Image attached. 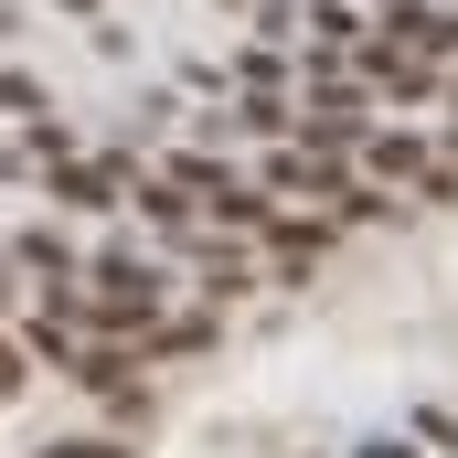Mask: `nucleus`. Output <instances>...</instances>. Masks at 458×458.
Returning a JSON list of instances; mask_svg holds the SVG:
<instances>
[{"instance_id": "obj_1", "label": "nucleus", "mask_w": 458, "mask_h": 458, "mask_svg": "<svg viewBox=\"0 0 458 458\" xmlns=\"http://www.w3.org/2000/svg\"><path fill=\"white\" fill-rule=\"evenodd\" d=\"M86 277H97V299H75V310H86V320H97L107 342H128V331H149V310H160V277H149V267H139L128 245H117V256H97Z\"/></svg>"}, {"instance_id": "obj_2", "label": "nucleus", "mask_w": 458, "mask_h": 458, "mask_svg": "<svg viewBox=\"0 0 458 458\" xmlns=\"http://www.w3.org/2000/svg\"><path fill=\"white\" fill-rule=\"evenodd\" d=\"M267 192H299V203L320 214V203H342V192H352V171L331 160V149H277V171H267Z\"/></svg>"}, {"instance_id": "obj_3", "label": "nucleus", "mask_w": 458, "mask_h": 458, "mask_svg": "<svg viewBox=\"0 0 458 458\" xmlns=\"http://www.w3.org/2000/svg\"><path fill=\"white\" fill-rule=\"evenodd\" d=\"M342 139H362V97H352V86H310L299 149H342Z\"/></svg>"}, {"instance_id": "obj_4", "label": "nucleus", "mask_w": 458, "mask_h": 458, "mask_svg": "<svg viewBox=\"0 0 458 458\" xmlns=\"http://www.w3.org/2000/svg\"><path fill=\"white\" fill-rule=\"evenodd\" d=\"M277 277H310V267H320V245H331V225H320V214H277Z\"/></svg>"}, {"instance_id": "obj_5", "label": "nucleus", "mask_w": 458, "mask_h": 458, "mask_svg": "<svg viewBox=\"0 0 458 458\" xmlns=\"http://www.w3.org/2000/svg\"><path fill=\"white\" fill-rule=\"evenodd\" d=\"M117 192H128V171H86V160H64V171H54V203H75V214H107Z\"/></svg>"}, {"instance_id": "obj_6", "label": "nucleus", "mask_w": 458, "mask_h": 458, "mask_svg": "<svg viewBox=\"0 0 458 458\" xmlns=\"http://www.w3.org/2000/svg\"><path fill=\"white\" fill-rule=\"evenodd\" d=\"M362 160H373V171H384V182H427V149H416V139H405V128H384V139H373V149H362Z\"/></svg>"}, {"instance_id": "obj_7", "label": "nucleus", "mask_w": 458, "mask_h": 458, "mask_svg": "<svg viewBox=\"0 0 458 458\" xmlns=\"http://www.w3.org/2000/svg\"><path fill=\"white\" fill-rule=\"evenodd\" d=\"M11 256H21V267H54V288H64V277H86V267L64 256V234H54V225H32L21 245H11Z\"/></svg>"}, {"instance_id": "obj_8", "label": "nucleus", "mask_w": 458, "mask_h": 458, "mask_svg": "<svg viewBox=\"0 0 458 458\" xmlns=\"http://www.w3.org/2000/svg\"><path fill=\"white\" fill-rule=\"evenodd\" d=\"M32 352H43V362H64V373H75V331H64V320H54V310H32Z\"/></svg>"}, {"instance_id": "obj_9", "label": "nucleus", "mask_w": 458, "mask_h": 458, "mask_svg": "<svg viewBox=\"0 0 458 458\" xmlns=\"http://www.w3.org/2000/svg\"><path fill=\"white\" fill-rule=\"evenodd\" d=\"M310 32H320V43H352V32H362V11H352V0H320V11H310Z\"/></svg>"}, {"instance_id": "obj_10", "label": "nucleus", "mask_w": 458, "mask_h": 458, "mask_svg": "<svg viewBox=\"0 0 458 458\" xmlns=\"http://www.w3.org/2000/svg\"><path fill=\"white\" fill-rule=\"evenodd\" d=\"M0 107H11V117H43V86H32V75H0Z\"/></svg>"}, {"instance_id": "obj_11", "label": "nucleus", "mask_w": 458, "mask_h": 458, "mask_svg": "<svg viewBox=\"0 0 458 458\" xmlns=\"http://www.w3.org/2000/svg\"><path fill=\"white\" fill-rule=\"evenodd\" d=\"M43 458H128V448H117V437H54Z\"/></svg>"}, {"instance_id": "obj_12", "label": "nucleus", "mask_w": 458, "mask_h": 458, "mask_svg": "<svg viewBox=\"0 0 458 458\" xmlns=\"http://www.w3.org/2000/svg\"><path fill=\"white\" fill-rule=\"evenodd\" d=\"M21 373H32V362H21V352L0 342V394H21Z\"/></svg>"}, {"instance_id": "obj_13", "label": "nucleus", "mask_w": 458, "mask_h": 458, "mask_svg": "<svg viewBox=\"0 0 458 458\" xmlns=\"http://www.w3.org/2000/svg\"><path fill=\"white\" fill-rule=\"evenodd\" d=\"M352 458H416V448H405V437H362Z\"/></svg>"}, {"instance_id": "obj_14", "label": "nucleus", "mask_w": 458, "mask_h": 458, "mask_svg": "<svg viewBox=\"0 0 458 458\" xmlns=\"http://www.w3.org/2000/svg\"><path fill=\"white\" fill-rule=\"evenodd\" d=\"M64 11H97V0H64Z\"/></svg>"}, {"instance_id": "obj_15", "label": "nucleus", "mask_w": 458, "mask_h": 458, "mask_svg": "<svg viewBox=\"0 0 458 458\" xmlns=\"http://www.w3.org/2000/svg\"><path fill=\"white\" fill-rule=\"evenodd\" d=\"M0 299H11V267H0Z\"/></svg>"}, {"instance_id": "obj_16", "label": "nucleus", "mask_w": 458, "mask_h": 458, "mask_svg": "<svg viewBox=\"0 0 458 458\" xmlns=\"http://www.w3.org/2000/svg\"><path fill=\"white\" fill-rule=\"evenodd\" d=\"M384 11H405V0H384Z\"/></svg>"}, {"instance_id": "obj_17", "label": "nucleus", "mask_w": 458, "mask_h": 458, "mask_svg": "<svg viewBox=\"0 0 458 458\" xmlns=\"http://www.w3.org/2000/svg\"><path fill=\"white\" fill-rule=\"evenodd\" d=\"M448 97H458V86H448Z\"/></svg>"}]
</instances>
